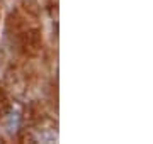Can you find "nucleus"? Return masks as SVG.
<instances>
[{
	"label": "nucleus",
	"instance_id": "1",
	"mask_svg": "<svg viewBox=\"0 0 153 144\" xmlns=\"http://www.w3.org/2000/svg\"><path fill=\"white\" fill-rule=\"evenodd\" d=\"M21 124H22V115H21V110L16 109V107H10L7 110L5 117H4V127H5L7 134H17V131L21 129Z\"/></svg>",
	"mask_w": 153,
	"mask_h": 144
},
{
	"label": "nucleus",
	"instance_id": "2",
	"mask_svg": "<svg viewBox=\"0 0 153 144\" xmlns=\"http://www.w3.org/2000/svg\"><path fill=\"white\" fill-rule=\"evenodd\" d=\"M34 141L36 143L51 144L58 141V134H56V131H51V129H41V131L34 132Z\"/></svg>",
	"mask_w": 153,
	"mask_h": 144
}]
</instances>
